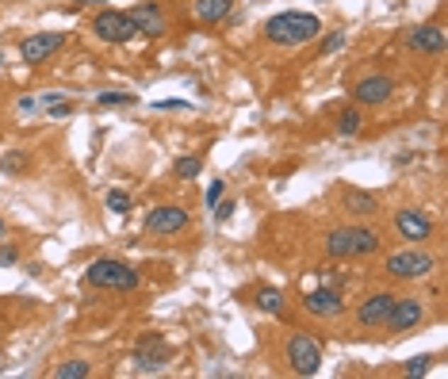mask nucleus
I'll return each mask as SVG.
<instances>
[{
    "label": "nucleus",
    "mask_w": 448,
    "mask_h": 379,
    "mask_svg": "<svg viewBox=\"0 0 448 379\" xmlns=\"http://www.w3.org/2000/svg\"><path fill=\"white\" fill-rule=\"evenodd\" d=\"M322 35V20L314 12H280L264 23V39L276 46H307Z\"/></svg>",
    "instance_id": "obj_1"
},
{
    "label": "nucleus",
    "mask_w": 448,
    "mask_h": 379,
    "mask_svg": "<svg viewBox=\"0 0 448 379\" xmlns=\"http://www.w3.org/2000/svg\"><path fill=\"white\" fill-rule=\"evenodd\" d=\"M326 253L333 261H349V257H371L379 249V234L371 226H337L326 234Z\"/></svg>",
    "instance_id": "obj_2"
},
{
    "label": "nucleus",
    "mask_w": 448,
    "mask_h": 379,
    "mask_svg": "<svg viewBox=\"0 0 448 379\" xmlns=\"http://www.w3.org/2000/svg\"><path fill=\"white\" fill-rule=\"evenodd\" d=\"M84 283H89V288H100V291H135L142 283V276L130 264H123L116 257H100L84 268Z\"/></svg>",
    "instance_id": "obj_3"
},
{
    "label": "nucleus",
    "mask_w": 448,
    "mask_h": 379,
    "mask_svg": "<svg viewBox=\"0 0 448 379\" xmlns=\"http://www.w3.org/2000/svg\"><path fill=\"white\" fill-rule=\"evenodd\" d=\"M433 268H437V257L425 249H398L383 261V272L391 280H425L433 276Z\"/></svg>",
    "instance_id": "obj_4"
},
{
    "label": "nucleus",
    "mask_w": 448,
    "mask_h": 379,
    "mask_svg": "<svg viewBox=\"0 0 448 379\" xmlns=\"http://www.w3.org/2000/svg\"><path fill=\"white\" fill-rule=\"evenodd\" d=\"M284 360L295 375H318L322 368V345L310 334H291L288 345H284Z\"/></svg>",
    "instance_id": "obj_5"
},
{
    "label": "nucleus",
    "mask_w": 448,
    "mask_h": 379,
    "mask_svg": "<svg viewBox=\"0 0 448 379\" xmlns=\"http://www.w3.org/2000/svg\"><path fill=\"white\" fill-rule=\"evenodd\" d=\"M92 31H96L100 43H111V46H123L130 43L138 35L135 20H130V12H119V8H103V12L92 20Z\"/></svg>",
    "instance_id": "obj_6"
},
{
    "label": "nucleus",
    "mask_w": 448,
    "mask_h": 379,
    "mask_svg": "<svg viewBox=\"0 0 448 379\" xmlns=\"http://www.w3.org/2000/svg\"><path fill=\"white\" fill-rule=\"evenodd\" d=\"M303 310H307L310 318H322V322L341 318L345 315V295H341L337 283H322V288H314V291L303 295Z\"/></svg>",
    "instance_id": "obj_7"
},
{
    "label": "nucleus",
    "mask_w": 448,
    "mask_h": 379,
    "mask_svg": "<svg viewBox=\"0 0 448 379\" xmlns=\"http://www.w3.org/2000/svg\"><path fill=\"white\" fill-rule=\"evenodd\" d=\"M422 318H425V302L422 299H418V295H403V299H398L395 295V307H391L383 329H391L395 337H403V334H410V329L422 326Z\"/></svg>",
    "instance_id": "obj_8"
},
{
    "label": "nucleus",
    "mask_w": 448,
    "mask_h": 379,
    "mask_svg": "<svg viewBox=\"0 0 448 379\" xmlns=\"http://www.w3.org/2000/svg\"><path fill=\"white\" fill-rule=\"evenodd\" d=\"M62 46H65V31H39V35L20 39V58L27 65H43L46 58H54Z\"/></svg>",
    "instance_id": "obj_9"
},
{
    "label": "nucleus",
    "mask_w": 448,
    "mask_h": 379,
    "mask_svg": "<svg viewBox=\"0 0 448 379\" xmlns=\"http://www.w3.org/2000/svg\"><path fill=\"white\" fill-rule=\"evenodd\" d=\"M391 92H395V81H391L387 73H371V77H360L352 84V100H357L360 108H379V103L391 100Z\"/></svg>",
    "instance_id": "obj_10"
},
{
    "label": "nucleus",
    "mask_w": 448,
    "mask_h": 379,
    "mask_svg": "<svg viewBox=\"0 0 448 379\" xmlns=\"http://www.w3.org/2000/svg\"><path fill=\"white\" fill-rule=\"evenodd\" d=\"M146 230L150 234H161V238L188 230V211L180 203H161V207H154V211L146 215Z\"/></svg>",
    "instance_id": "obj_11"
},
{
    "label": "nucleus",
    "mask_w": 448,
    "mask_h": 379,
    "mask_svg": "<svg viewBox=\"0 0 448 379\" xmlns=\"http://www.w3.org/2000/svg\"><path fill=\"white\" fill-rule=\"evenodd\" d=\"M391 307H395V295H391V291H371V295L357 307L352 318H357V326H364V329H383Z\"/></svg>",
    "instance_id": "obj_12"
},
{
    "label": "nucleus",
    "mask_w": 448,
    "mask_h": 379,
    "mask_svg": "<svg viewBox=\"0 0 448 379\" xmlns=\"http://www.w3.org/2000/svg\"><path fill=\"white\" fill-rule=\"evenodd\" d=\"M395 230L403 242H429L433 222H429V215L418 211V207H403V211H395Z\"/></svg>",
    "instance_id": "obj_13"
},
{
    "label": "nucleus",
    "mask_w": 448,
    "mask_h": 379,
    "mask_svg": "<svg viewBox=\"0 0 448 379\" xmlns=\"http://www.w3.org/2000/svg\"><path fill=\"white\" fill-rule=\"evenodd\" d=\"M406 46L414 54H444V31L437 23H422V27H410V35H406Z\"/></svg>",
    "instance_id": "obj_14"
},
{
    "label": "nucleus",
    "mask_w": 448,
    "mask_h": 379,
    "mask_svg": "<svg viewBox=\"0 0 448 379\" xmlns=\"http://www.w3.org/2000/svg\"><path fill=\"white\" fill-rule=\"evenodd\" d=\"M173 360V349L161 341V345H142V349H135V372L138 375H154V372H165V364Z\"/></svg>",
    "instance_id": "obj_15"
},
{
    "label": "nucleus",
    "mask_w": 448,
    "mask_h": 379,
    "mask_svg": "<svg viewBox=\"0 0 448 379\" xmlns=\"http://www.w3.org/2000/svg\"><path fill=\"white\" fill-rule=\"evenodd\" d=\"M130 20H135L138 35H165V31H169V20H165V12H161L157 4H138V8H130Z\"/></svg>",
    "instance_id": "obj_16"
},
{
    "label": "nucleus",
    "mask_w": 448,
    "mask_h": 379,
    "mask_svg": "<svg viewBox=\"0 0 448 379\" xmlns=\"http://www.w3.org/2000/svg\"><path fill=\"white\" fill-rule=\"evenodd\" d=\"M341 203H345V211H349V215H357V219H371V215L379 211L376 196L360 192V188H345V196H341Z\"/></svg>",
    "instance_id": "obj_17"
},
{
    "label": "nucleus",
    "mask_w": 448,
    "mask_h": 379,
    "mask_svg": "<svg viewBox=\"0 0 448 379\" xmlns=\"http://www.w3.org/2000/svg\"><path fill=\"white\" fill-rule=\"evenodd\" d=\"M230 4L234 0H196L192 16L199 23H223L226 16H230Z\"/></svg>",
    "instance_id": "obj_18"
},
{
    "label": "nucleus",
    "mask_w": 448,
    "mask_h": 379,
    "mask_svg": "<svg viewBox=\"0 0 448 379\" xmlns=\"http://www.w3.org/2000/svg\"><path fill=\"white\" fill-rule=\"evenodd\" d=\"M253 302H257V310H261V315H284V295H280V291H276V288H261V291H257V295H253Z\"/></svg>",
    "instance_id": "obj_19"
},
{
    "label": "nucleus",
    "mask_w": 448,
    "mask_h": 379,
    "mask_svg": "<svg viewBox=\"0 0 448 379\" xmlns=\"http://www.w3.org/2000/svg\"><path fill=\"white\" fill-rule=\"evenodd\" d=\"M89 375H92L89 360H65V364L54 368V379H89Z\"/></svg>",
    "instance_id": "obj_20"
},
{
    "label": "nucleus",
    "mask_w": 448,
    "mask_h": 379,
    "mask_svg": "<svg viewBox=\"0 0 448 379\" xmlns=\"http://www.w3.org/2000/svg\"><path fill=\"white\" fill-rule=\"evenodd\" d=\"M360 127H364V115H360V108H345L337 115V130L345 138H352V135H360Z\"/></svg>",
    "instance_id": "obj_21"
},
{
    "label": "nucleus",
    "mask_w": 448,
    "mask_h": 379,
    "mask_svg": "<svg viewBox=\"0 0 448 379\" xmlns=\"http://www.w3.org/2000/svg\"><path fill=\"white\" fill-rule=\"evenodd\" d=\"M173 173H177V180H196L199 173H203V161H199V157H177L173 161Z\"/></svg>",
    "instance_id": "obj_22"
},
{
    "label": "nucleus",
    "mask_w": 448,
    "mask_h": 379,
    "mask_svg": "<svg viewBox=\"0 0 448 379\" xmlns=\"http://www.w3.org/2000/svg\"><path fill=\"white\" fill-rule=\"evenodd\" d=\"M130 207H135V203H130V196H127V192H119V188H111V192H108V211L127 215Z\"/></svg>",
    "instance_id": "obj_23"
},
{
    "label": "nucleus",
    "mask_w": 448,
    "mask_h": 379,
    "mask_svg": "<svg viewBox=\"0 0 448 379\" xmlns=\"http://www.w3.org/2000/svg\"><path fill=\"white\" fill-rule=\"evenodd\" d=\"M16 115H20V119H39V100H35V96H20V100H16Z\"/></svg>",
    "instance_id": "obj_24"
},
{
    "label": "nucleus",
    "mask_w": 448,
    "mask_h": 379,
    "mask_svg": "<svg viewBox=\"0 0 448 379\" xmlns=\"http://www.w3.org/2000/svg\"><path fill=\"white\" fill-rule=\"evenodd\" d=\"M429 364H433L429 356H414V360H406V364H403V375H425Z\"/></svg>",
    "instance_id": "obj_25"
},
{
    "label": "nucleus",
    "mask_w": 448,
    "mask_h": 379,
    "mask_svg": "<svg viewBox=\"0 0 448 379\" xmlns=\"http://www.w3.org/2000/svg\"><path fill=\"white\" fill-rule=\"evenodd\" d=\"M100 103L103 108H116V103H135L130 92H100Z\"/></svg>",
    "instance_id": "obj_26"
},
{
    "label": "nucleus",
    "mask_w": 448,
    "mask_h": 379,
    "mask_svg": "<svg viewBox=\"0 0 448 379\" xmlns=\"http://www.w3.org/2000/svg\"><path fill=\"white\" fill-rule=\"evenodd\" d=\"M16 261H20V245L0 242V264H16Z\"/></svg>",
    "instance_id": "obj_27"
},
{
    "label": "nucleus",
    "mask_w": 448,
    "mask_h": 379,
    "mask_svg": "<svg viewBox=\"0 0 448 379\" xmlns=\"http://www.w3.org/2000/svg\"><path fill=\"white\" fill-rule=\"evenodd\" d=\"M341 46H345V35H341V31H333L330 39L322 43V54H326V58H330V54H333V50H341Z\"/></svg>",
    "instance_id": "obj_28"
},
{
    "label": "nucleus",
    "mask_w": 448,
    "mask_h": 379,
    "mask_svg": "<svg viewBox=\"0 0 448 379\" xmlns=\"http://www.w3.org/2000/svg\"><path fill=\"white\" fill-rule=\"evenodd\" d=\"M234 211H237V203H230V200H226V203L218 200V203H215V219H218V222H226V219H230Z\"/></svg>",
    "instance_id": "obj_29"
},
{
    "label": "nucleus",
    "mask_w": 448,
    "mask_h": 379,
    "mask_svg": "<svg viewBox=\"0 0 448 379\" xmlns=\"http://www.w3.org/2000/svg\"><path fill=\"white\" fill-rule=\"evenodd\" d=\"M154 108H157V111H188L192 103H184V100H157Z\"/></svg>",
    "instance_id": "obj_30"
},
{
    "label": "nucleus",
    "mask_w": 448,
    "mask_h": 379,
    "mask_svg": "<svg viewBox=\"0 0 448 379\" xmlns=\"http://www.w3.org/2000/svg\"><path fill=\"white\" fill-rule=\"evenodd\" d=\"M223 200V180H211V188H207V207H215Z\"/></svg>",
    "instance_id": "obj_31"
},
{
    "label": "nucleus",
    "mask_w": 448,
    "mask_h": 379,
    "mask_svg": "<svg viewBox=\"0 0 448 379\" xmlns=\"http://www.w3.org/2000/svg\"><path fill=\"white\" fill-rule=\"evenodd\" d=\"M23 161H27V157H20V154H12V157H4V169H8V173H12V169H20V165H23Z\"/></svg>",
    "instance_id": "obj_32"
},
{
    "label": "nucleus",
    "mask_w": 448,
    "mask_h": 379,
    "mask_svg": "<svg viewBox=\"0 0 448 379\" xmlns=\"http://www.w3.org/2000/svg\"><path fill=\"white\" fill-rule=\"evenodd\" d=\"M73 4H108V0H73Z\"/></svg>",
    "instance_id": "obj_33"
},
{
    "label": "nucleus",
    "mask_w": 448,
    "mask_h": 379,
    "mask_svg": "<svg viewBox=\"0 0 448 379\" xmlns=\"http://www.w3.org/2000/svg\"><path fill=\"white\" fill-rule=\"evenodd\" d=\"M4 230H8V226H4V219H0V238H4Z\"/></svg>",
    "instance_id": "obj_34"
},
{
    "label": "nucleus",
    "mask_w": 448,
    "mask_h": 379,
    "mask_svg": "<svg viewBox=\"0 0 448 379\" xmlns=\"http://www.w3.org/2000/svg\"><path fill=\"white\" fill-rule=\"evenodd\" d=\"M0 69H4V54H0Z\"/></svg>",
    "instance_id": "obj_35"
}]
</instances>
